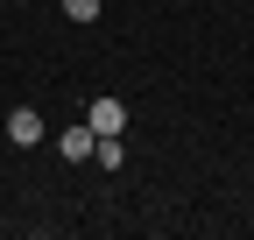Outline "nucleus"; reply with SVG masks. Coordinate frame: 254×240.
Segmentation results:
<instances>
[{
  "mask_svg": "<svg viewBox=\"0 0 254 240\" xmlns=\"http://www.w3.org/2000/svg\"><path fill=\"white\" fill-rule=\"evenodd\" d=\"M64 14L71 21H99V0H64Z\"/></svg>",
  "mask_w": 254,
  "mask_h": 240,
  "instance_id": "5",
  "label": "nucleus"
},
{
  "mask_svg": "<svg viewBox=\"0 0 254 240\" xmlns=\"http://www.w3.org/2000/svg\"><path fill=\"white\" fill-rule=\"evenodd\" d=\"M92 163H99V170H120V163H127V148H120V134H99V148H92Z\"/></svg>",
  "mask_w": 254,
  "mask_h": 240,
  "instance_id": "4",
  "label": "nucleus"
},
{
  "mask_svg": "<svg viewBox=\"0 0 254 240\" xmlns=\"http://www.w3.org/2000/svg\"><path fill=\"white\" fill-rule=\"evenodd\" d=\"M85 120H92V134H127V106L120 99H92Z\"/></svg>",
  "mask_w": 254,
  "mask_h": 240,
  "instance_id": "3",
  "label": "nucleus"
},
{
  "mask_svg": "<svg viewBox=\"0 0 254 240\" xmlns=\"http://www.w3.org/2000/svg\"><path fill=\"white\" fill-rule=\"evenodd\" d=\"M57 148H64V163H85L92 148H99V134H92V120H71V127L57 134Z\"/></svg>",
  "mask_w": 254,
  "mask_h": 240,
  "instance_id": "1",
  "label": "nucleus"
},
{
  "mask_svg": "<svg viewBox=\"0 0 254 240\" xmlns=\"http://www.w3.org/2000/svg\"><path fill=\"white\" fill-rule=\"evenodd\" d=\"M7 141H14V148H36V141H43V113H36V106H14V113H7Z\"/></svg>",
  "mask_w": 254,
  "mask_h": 240,
  "instance_id": "2",
  "label": "nucleus"
}]
</instances>
